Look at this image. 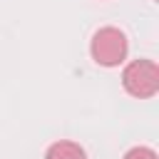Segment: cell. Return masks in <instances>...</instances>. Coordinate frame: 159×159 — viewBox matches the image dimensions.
Here are the masks:
<instances>
[{
    "mask_svg": "<svg viewBox=\"0 0 159 159\" xmlns=\"http://www.w3.org/2000/svg\"><path fill=\"white\" fill-rule=\"evenodd\" d=\"M124 159H159V154L152 149V147H132Z\"/></svg>",
    "mask_w": 159,
    "mask_h": 159,
    "instance_id": "cell-4",
    "label": "cell"
},
{
    "mask_svg": "<svg viewBox=\"0 0 159 159\" xmlns=\"http://www.w3.org/2000/svg\"><path fill=\"white\" fill-rule=\"evenodd\" d=\"M89 55L99 67H119L129 55V40L119 27H99L89 40Z\"/></svg>",
    "mask_w": 159,
    "mask_h": 159,
    "instance_id": "cell-1",
    "label": "cell"
},
{
    "mask_svg": "<svg viewBox=\"0 0 159 159\" xmlns=\"http://www.w3.org/2000/svg\"><path fill=\"white\" fill-rule=\"evenodd\" d=\"M122 87L137 99H152L159 92V65L147 57L127 62L122 70Z\"/></svg>",
    "mask_w": 159,
    "mask_h": 159,
    "instance_id": "cell-2",
    "label": "cell"
},
{
    "mask_svg": "<svg viewBox=\"0 0 159 159\" xmlns=\"http://www.w3.org/2000/svg\"><path fill=\"white\" fill-rule=\"evenodd\" d=\"M45 159H87V152L72 139H60L47 147Z\"/></svg>",
    "mask_w": 159,
    "mask_h": 159,
    "instance_id": "cell-3",
    "label": "cell"
}]
</instances>
